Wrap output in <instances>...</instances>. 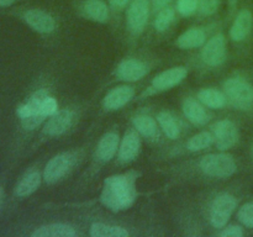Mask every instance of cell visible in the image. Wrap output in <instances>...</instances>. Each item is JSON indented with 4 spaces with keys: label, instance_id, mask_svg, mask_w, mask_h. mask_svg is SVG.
Segmentation results:
<instances>
[{
    "label": "cell",
    "instance_id": "obj_1",
    "mask_svg": "<svg viewBox=\"0 0 253 237\" xmlns=\"http://www.w3.org/2000/svg\"><path fill=\"white\" fill-rule=\"evenodd\" d=\"M137 173L130 172L114 174L104 180L100 194V202L108 210L114 212L123 211L133 205L137 198L136 179Z\"/></svg>",
    "mask_w": 253,
    "mask_h": 237
},
{
    "label": "cell",
    "instance_id": "obj_2",
    "mask_svg": "<svg viewBox=\"0 0 253 237\" xmlns=\"http://www.w3.org/2000/svg\"><path fill=\"white\" fill-rule=\"evenodd\" d=\"M227 100L236 109L250 110L253 108V84L241 77L229 78L224 83Z\"/></svg>",
    "mask_w": 253,
    "mask_h": 237
},
{
    "label": "cell",
    "instance_id": "obj_3",
    "mask_svg": "<svg viewBox=\"0 0 253 237\" xmlns=\"http://www.w3.org/2000/svg\"><path fill=\"white\" fill-rule=\"evenodd\" d=\"M200 169L209 177L229 178L237 170V164L234 157L227 153H210L200 159Z\"/></svg>",
    "mask_w": 253,
    "mask_h": 237
},
{
    "label": "cell",
    "instance_id": "obj_4",
    "mask_svg": "<svg viewBox=\"0 0 253 237\" xmlns=\"http://www.w3.org/2000/svg\"><path fill=\"white\" fill-rule=\"evenodd\" d=\"M237 206V200L229 193L217 195L210 206V222L215 229H224Z\"/></svg>",
    "mask_w": 253,
    "mask_h": 237
},
{
    "label": "cell",
    "instance_id": "obj_5",
    "mask_svg": "<svg viewBox=\"0 0 253 237\" xmlns=\"http://www.w3.org/2000/svg\"><path fill=\"white\" fill-rule=\"evenodd\" d=\"M76 155L73 152H62L48 160L43 170V179L48 184H54L61 180L71 170L76 163Z\"/></svg>",
    "mask_w": 253,
    "mask_h": 237
},
{
    "label": "cell",
    "instance_id": "obj_6",
    "mask_svg": "<svg viewBox=\"0 0 253 237\" xmlns=\"http://www.w3.org/2000/svg\"><path fill=\"white\" fill-rule=\"evenodd\" d=\"M212 131H214L212 135L215 138V145L220 151L230 150L239 142V128L235 125L234 121L229 120V118L217 121L214 125Z\"/></svg>",
    "mask_w": 253,
    "mask_h": 237
},
{
    "label": "cell",
    "instance_id": "obj_7",
    "mask_svg": "<svg viewBox=\"0 0 253 237\" xmlns=\"http://www.w3.org/2000/svg\"><path fill=\"white\" fill-rule=\"evenodd\" d=\"M226 39L222 34L212 36L203 47L202 58L204 63L210 67H217L222 64L226 59Z\"/></svg>",
    "mask_w": 253,
    "mask_h": 237
},
{
    "label": "cell",
    "instance_id": "obj_8",
    "mask_svg": "<svg viewBox=\"0 0 253 237\" xmlns=\"http://www.w3.org/2000/svg\"><path fill=\"white\" fill-rule=\"evenodd\" d=\"M150 5L147 0H133L126 15L127 27L132 34H141L147 25Z\"/></svg>",
    "mask_w": 253,
    "mask_h": 237
},
{
    "label": "cell",
    "instance_id": "obj_9",
    "mask_svg": "<svg viewBox=\"0 0 253 237\" xmlns=\"http://www.w3.org/2000/svg\"><path fill=\"white\" fill-rule=\"evenodd\" d=\"M188 76V69L183 66L172 67L156 76L151 83L152 91H166L182 83Z\"/></svg>",
    "mask_w": 253,
    "mask_h": 237
},
{
    "label": "cell",
    "instance_id": "obj_10",
    "mask_svg": "<svg viewBox=\"0 0 253 237\" xmlns=\"http://www.w3.org/2000/svg\"><path fill=\"white\" fill-rule=\"evenodd\" d=\"M252 30L253 12L250 9H242L230 27V37L235 42H244L249 39Z\"/></svg>",
    "mask_w": 253,
    "mask_h": 237
},
{
    "label": "cell",
    "instance_id": "obj_11",
    "mask_svg": "<svg viewBox=\"0 0 253 237\" xmlns=\"http://www.w3.org/2000/svg\"><path fill=\"white\" fill-rule=\"evenodd\" d=\"M24 20L32 30L40 34H51L56 27V21L52 15L40 9L27 10L24 14Z\"/></svg>",
    "mask_w": 253,
    "mask_h": 237
},
{
    "label": "cell",
    "instance_id": "obj_12",
    "mask_svg": "<svg viewBox=\"0 0 253 237\" xmlns=\"http://www.w3.org/2000/svg\"><path fill=\"white\" fill-rule=\"evenodd\" d=\"M135 95V90L130 85H119L111 89L105 96H104L103 105L104 109L108 111H116L125 106Z\"/></svg>",
    "mask_w": 253,
    "mask_h": 237
},
{
    "label": "cell",
    "instance_id": "obj_13",
    "mask_svg": "<svg viewBox=\"0 0 253 237\" xmlns=\"http://www.w3.org/2000/svg\"><path fill=\"white\" fill-rule=\"evenodd\" d=\"M141 150V138L137 131L130 130L124 135L119 146V160L123 163L132 162Z\"/></svg>",
    "mask_w": 253,
    "mask_h": 237
},
{
    "label": "cell",
    "instance_id": "obj_14",
    "mask_svg": "<svg viewBox=\"0 0 253 237\" xmlns=\"http://www.w3.org/2000/svg\"><path fill=\"white\" fill-rule=\"evenodd\" d=\"M148 68L143 62L137 59H126L116 68V77L124 81H137L147 74Z\"/></svg>",
    "mask_w": 253,
    "mask_h": 237
},
{
    "label": "cell",
    "instance_id": "obj_15",
    "mask_svg": "<svg viewBox=\"0 0 253 237\" xmlns=\"http://www.w3.org/2000/svg\"><path fill=\"white\" fill-rule=\"evenodd\" d=\"M73 113L71 110H58L51 115L43 126V133L47 136H59L66 132L72 125Z\"/></svg>",
    "mask_w": 253,
    "mask_h": 237
},
{
    "label": "cell",
    "instance_id": "obj_16",
    "mask_svg": "<svg viewBox=\"0 0 253 237\" xmlns=\"http://www.w3.org/2000/svg\"><path fill=\"white\" fill-rule=\"evenodd\" d=\"M120 146V137L116 132L105 133L96 146V157L101 162H110L115 157Z\"/></svg>",
    "mask_w": 253,
    "mask_h": 237
},
{
    "label": "cell",
    "instance_id": "obj_17",
    "mask_svg": "<svg viewBox=\"0 0 253 237\" xmlns=\"http://www.w3.org/2000/svg\"><path fill=\"white\" fill-rule=\"evenodd\" d=\"M183 113L185 118L194 125H205L209 121V115L199 100L193 98H187L183 101Z\"/></svg>",
    "mask_w": 253,
    "mask_h": 237
},
{
    "label": "cell",
    "instance_id": "obj_18",
    "mask_svg": "<svg viewBox=\"0 0 253 237\" xmlns=\"http://www.w3.org/2000/svg\"><path fill=\"white\" fill-rule=\"evenodd\" d=\"M205 40H207V35L202 27H192L178 37L175 44L182 49L198 48L205 43Z\"/></svg>",
    "mask_w": 253,
    "mask_h": 237
},
{
    "label": "cell",
    "instance_id": "obj_19",
    "mask_svg": "<svg viewBox=\"0 0 253 237\" xmlns=\"http://www.w3.org/2000/svg\"><path fill=\"white\" fill-rule=\"evenodd\" d=\"M77 235L74 227L67 224H49L40 226L32 232V237H74Z\"/></svg>",
    "mask_w": 253,
    "mask_h": 237
},
{
    "label": "cell",
    "instance_id": "obj_20",
    "mask_svg": "<svg viewBox=\"0 0 253 237\" xmlns=\"http://www.w3.org/2000/svg\"><path fill=\"white\" fill-rule=\"evenodd\" d=\"M41 174L37 170H30L17 183L15 193L20 198L29 197L39 189V187L41 185Z\"/></svg>",
    "mask_w": 253,
    "mask_h": 237
},
{
    "label": "cell",
    "instance_id": "obj_21",
    "mask_svg": "<svg viewBox=\"0 0 253 237\" xmlns=\"http://www.w3.org/2000/svg\"><path fill=\"white\" fill-rule=\"evenodd\" d=\"M198 100L203 105L208 106L210 109H221L227 103V98L224 91H220L217 89L212 88L202 89L198 93Z\"/></svg>",
    "mask_w": 253,
    "mask_h": 237
},
{
    "label": "cell",
    "instance_id": "obj_22",
    "mask_svg": "<svg viewBox=\"0 0 253 237\" xmlns=\"http://www.w3.org/2000/svg\"><path fill=\"white\" fill-rule=\"evenodd\" d=\"M84 14L96 22H106L109 19L108 5L104 0H85L83 5Z\"/></svg>",
    "mask_w": 253,
    "mask_h": 237
},
{
    "label": "cell",
    "instance_id": "obj_23",
    "mask_svg": "<svg viewBox=\"0 0 253 237\" xmlns=\"http://www.w3.org/2000/svg\"><path fill=\"white\" fill-rule=\"evenodd\" d=\"M133 127L137 131L140 135L143 137L150 138V140H155L158 137V127L157 122L153 118L148 115H137L133 118L132 120Z\"/></svg>",
    "mask_w": 253,
    "mask_h": 237
},
{
    "label": "cell",
    "instance_id": "obj_24",
    "mask_svg": "<svg viewBox=\"0 0 253 237\" xmlns=\"http://www.w3.org/2000/svg\"><path fill=\"white\" fill-rule=\"evenodd\" d=\"M89 234L91 237H127L128 231L120 226L104 224V222H94L90 226Z\"/></svg>",
    "mask_w": 253,
    "mask_h": 237
},
{
    "label": "cell",
    "instance_id": "obj_25",
    "mask_svg": "<svg viewBox=\"0 0 253 237\" xmlns=\"http://www.w3.org/2000/svg\"><path fill=\"white\" fill-rule=\"evenodd\" d=\"M157 121L160 123L161 128L163 130L165 135L170 140H175L179 136L180 128L178 125L174 116L168 111H161L157 115Z\"/></svg>",
    "mask_w": 253,
    "mask_h": 237
},
{
    "label": "cell",
    "instance_id": "obj_26",
    "mask_svg": "<svg viewBox=\"0 0 253 237\" xmlns=\"http://www.w3.org/2000/svg\"><path fill=\"white\" fill-rule=\"evenodd\" d=\"M214 142V135L208 132V131H203V132L197 133V135L189 138V141L187 143V148L189 151H192V152H198V151H202L210 147Z\"/></svg>",
    "mask_w": 253,
    "mask_h": 237
},
{
    "label": "cell",
    "instance_id": "obj_27",
    "mask_svg": "<svg viewBox=\"0 0 253 237\" xmlns=\"http://www.w3.org/2000/svg\"><path fill=\"white\" fill-rule=\"evenodd\" d=\"M174 10L172 7H163V9L160 10L157 17H156L155 21V27L158 32H163L170 26V24L174 20Z\"/></svg>",
    "mask_w": 253,
    "mask_h": 237
},
{
    "label": "cell",
    "instance_id": "obj_28",
    "mask_svg": "<svg viewBox=\"0 0 253 237\" xmlns=\"http://www.w3.org/2000/svg\"><path fill=\"white\" fill-rule=\"evenodd\" d=\"M199 9V0H178L177 10L183 16H190Z\"/></svg>",
    "mask_w": 253,
    "mask_h": 237
},
{
    "label": "cell",
    "instance_id": "obj_29",
    "mask_svg": "<svg viewBox=\"0 0 253 237\" xmlns=\"http://www.w3.org/2000/svg\"><path fill=\"white\" fill-rule=\"evenodd\" d=\"M44 118H46V116L42 115V114H34V115L26 116L24 118H20V120H21V125L25 130H34L43 122Z\"/></svg>",
    "mask_w": 253,
    "mask_h": 237
},
{
    "label": "cell",
    "instance_id": "obj_30",
    "mask_svg": "<svg viewBox=\"0 0 253 237\" xmlns=\"http://www.w3.org/2000/svg\"><path fill=\"white\" fill-rule=\"evenodd\" d=\"M220 0H199V10L203 15H210L215 14L219 9Z\"/></svg>",
    "mask_w": 253,
    "mask_h": 237
},
{
    "label": "cell",
    "instance_id": "obj_31",
    "mask_svg": "<svg viewBox=\"0 0 253 237\" xmlns=\"http://www.w3.org/2000/svg\"><path fill=\"white\" fill-rule=\"evenodd\" d=\"M58 111V104H57V100L53 98V96L48 95L41 105V113L43 114L46 118H49L51 115L56 114Z\"/></svg>",
    "mask_w": 253,
    "mask_h": 237
},
{
    "label": "cell",
    "instance_id": "obj_32",
    "mask_svg": "<svg viewBox=\"0 0 253 237\" xmlns=\"http://www.w3.org/2000/svg\"><path fill=\"white\" fill-rule=\"evenodd\" d=\"M220 237H242L244 236V230L241 226L232 225V226L225 227L219 234Z\"/></svg>",
    "mask_w": 253,
    "mask_h": 237
},
{
    "label": "cell",
    "instance_id": "obj_33",
    "mask_svg": "<svg viewBox=\"0 0 253 237\" xmlns=\"http://www.w3.org/2000/svg\"><path fill=\"white\" fill-rule=\"evenodd\" d=\"M130 0H110V4L114 9H124Z\"/></svg>",
    "mask_w": 253,
    "mask_h": 237
},
{
    "label": "cell",
    "instance_id": "obj_34",
    "mask_svg": "<svg viewBox=\"0 0 253 237\" xmlns=\"http://www.w3.org/2000/svg\"><path fill=\"white\" fill-rule=\"evenodd\" d=\"M170 1H172V0H152L153 6H155L156 9H163V7L167 6Z\"/></svg>",
    "mask_w": 253,
    "mask_h": 237
},
{
    "label": "cell",
    "instance_id": "obj_35",
    "mask_svg": "<svg viewBox=\"0 0 253 237\" xmlns=\"http://www.w3.org/2000/svg\"><path fill=\"white\" fill-rule=\"evenodd\" d=\"M15 1H16V0H0V7L10 6V5L14 4Z\"/></svg>",
    "mask_w": 253,
    "mask_h": 237
},
{
    "label": "cell",
    "instance_id": "obj_36",
    "mask_svg": "<svg viewBox=\"0 0 253 237\" xmlns=\"http://www.w3.org/2000/svg\"><path fill=\"white\" fill-rule=\"evenodd\" d=\"M252 155H253V147H252Z\"/></svg>",
    "mask_w": 253,
    "mask_h": 237
},
{
    "label": "cell",
    "instance_id": "obj_37",
    "mask_svg": "<svg viewBox=\"0 0 253 237\" xmlns=\"http://www.w3.org/2000/svg\"><path fill=\"white\" fill-rule=\"evenodd\" d=\"M0 198H1V195H0Z\"/></svg>",
    "mask_w": 253,
    "mask_h": 237
}]
</instances>
